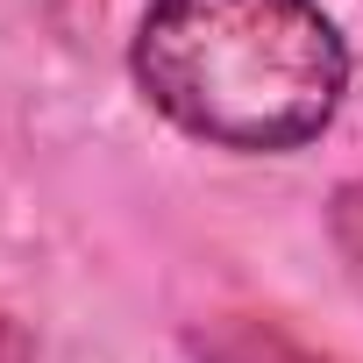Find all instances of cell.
<instances>
[{"label": "cell", "instance_id": "cell-1", "mask_svg": "<svg viewBox=\"0 0 363 363\" xmlns=\"http://www.w3.org/2000/svg\"><path fill=\"white\" fill-rule=\"evenodd\" d=\"M150 107L228 150H292L320 135L349 57L313 0H157L135 36Z\"/></svg>", "mask_w": 363, "mask_h": 363}, {"label": "cell", "instance_id": "cell-2", "mask_svg": "<svg viewBox=\"0 0 363 363\" xmlns=\"http://www.w3.org/2000/svg\"><path fill=\"white\" fill-rule=\"evenodd\" d=\"M200 349H207V363H328V356H306V349H292L285 335H264V328H228Z\"/></svg>", "mask_w": 363, "mask_h": 363}, {"label": "cell", "instance_id": "cell-3", "mask_svg": "<svg viewBox=\"0 0 363 363\" xmlns=\"http://www.w3.org/2000/svg\"><path fill=\"white\" fill-rule=\"evenodd\" d=\"M335 228H342V250L363 264V186H349V193H342V214H335Z\"/></svg>", "mask_w": 363, "mask_h": 363}]
</instances>
